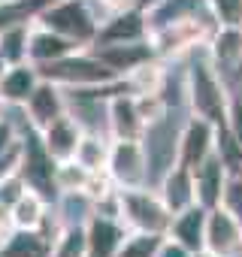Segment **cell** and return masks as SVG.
<instances>
[{"label":"cell","instance_id":"obj_19","mask_svg":"<svg viewBox=\"0 0 242 257\" xmlns=\"http://www.w3.org/2000/svg\"><path fill=\"white\" fill-rule=\"evenodd\" d=\"M73 52H79V46L73 40L61 37L58 31H52V28H46L40 22L31 25V37H28V61L31 64L43 67V64H52V61L67 58Z\"/></svg>","mask_w":242,"mask_h":257},{"label":"cell","instance_id":"obj_16","mask_svg":"<svg viewBox=\"0 0 242 257\" xmlns=\"http://www.w3.org/2000/svg\"><path fill=\"white\" fill-rule=\"evenodd\" d=\"M82 137H85V127H82L70 112L61 115V118H55L52 124H46L43 131H40V140H43L46 152H49L55 161H70V158H76V149H79Z\"/></svg>","mask_w":242,"mask_h":257},{"label":"cell","instance_id":"obj_5","mask_svg":"<svg viewBox=\"0 0 242 257\" xmlns=\"http://www.w3.org/2000/svg\"><path fill=\"white\" fill-rule=\"evenodd\" d=\"M55 170H58V161L46 152V146L40 140V131H37V127H31V121H28L25 131H22V164H19V173L28 182V188L40 191L49 203L58 200Z\"/></svg>","mask_w":242,"mask_h":257},{"label":"cell","instance_id":"obj_2","mask_svg":"<svg viewBox=\"0 0 242 257\" xmlns=\"http://www.w3.org/2000/svg\"><path fill=\"white\" fill-rule=\"evenodd\" d=\"M103 13L94 0H52V4L37 16L40 25L58 31L61 37L73 40L79 49H94L100 25H103Z\"/></svg>","mask_w":242,"mask_h":257},{"label":"cell","instance_id":"obj_21","mask_svg":"<svg viewBox=\"0 0 242 257\" xmlns=\"http://www.w3.org/2000/svg\"><path fill=\"white\" fill-rule=\"evenodd\" d=\"M40 82H43V76H40L37 64H31V61L13 64L7 70V76L0 79V97H4L7 106H25Z\"/></svg>","mask_w":242,"mask_h":257},{"label":"cell","instance_id":"obj_17","mask_svg":"<svg viewBox=\"0 0 242 257\" xmlns=\"http://www.w3.org/2000/svg\"><path fill=\"white\" fill-rule=\"evenodd\" d=\"M155 188H158V194L164 197V203H167V209H170L173 215H179V212H185V209H191V206L197 203L194 170H188V167H182V164H173V167L161 176V182H158Z\"/></svg>","mask_w":242,"mask_h":257},{"label":"cell","instance_id":"obj_22","mask_svg":"<svg viewBox=\"0 0 242 257\" xmlns=\"http://www.w3.org/2000/svg\"><path fill=\"white\" fill-rule=\"evenodd\" d=\"M146 19H149V34H152V31H161V28L176 25V22L212 19V13H209L206 0H161L158 7H152L146 13Z\"/></svg>","mask_w":242,"mask_h":257},{"label":"cell","instance_id":"obj_6","mask_svg":"<svg viewBox=\"0 0 242 257\" xmlns=\"http://www.w3.org/2000/svg\"><path fill=\"white\" fill-rule=\"evenodd\" d=\"M106 173L118 188L152 185V164H149L146 143L143 140H112Z\"/></svg>","mask_w":242,"mask_h":257},{"label":"cell","instance_id":"obj_11","mask_svg":"<svg viewBox=\"0 0 242 257\" xmlns=\"http://www.w3.org/2000/svg\"><path fill=\"white\" fill-rule=\"evenodd\" d=\"M58 233H61L58 218H52L46 227L37 230H13L0 251H4V257H52Z\"/></svg>","mask_w":242,"mask_h":257},{"label":"cell","instance_id":"obj_40","mask_svg":"<svg viewBox=\"0 0 242 257\" xmlns=\"http://www.w3.org/2000/svg\"><path fill=\"white\" fill-rule=\"evenodd\" d=\"M236 94H239V97H242V85H239V91H236Z\"/></svg>","mask_w":242,"mask_h":257},{"label":"cell","instance_id":"obj_34","mask_svg":"<svg viewBox=\"0 0 242 257\" xmlns=\"http://www.w3.org/2000/svg\"><path fill=\"white\" fill-rule=\"evenodd\" d=\"M94 4L100 7V13H103V16H112V13H121V10L134 7V0H94Z\"/></svg>","mask_w":242,"mask_h":257},{"label":"cell","instance_id":"obj_10","mask_svg":"<svg viewBox=\"0 0 242 257\" xmlns=\"http://www.w3.org/2000/svg\"><path fill=\"white\" fill-rule=\"evenodd\" d=\"M149 40V19L140 7H128L103 19L94 46H115V43H143Z\"/></svg>","mask_w":242,"mask_h":257},{"label":"cell","instance_id":"obj_4","mask_svg":"<svg viewBox=\"0 0 242 257\" xmlns=\"http://www.w3.org/2000/svg\"><path fill=\"white\" fill-rule=\"evenodd\" d=\"M40 76L49 82H58L61 88H97V85H112L121 82L100 58L94 49H79L67 58H58L52 64L40 67Z\"/></svg>","mask_w":242,"mask_h":257},{"label":"cell","instance_id":"obj_37","mask_svg":"<svg viewBox=\"0 0 242 257\" xmlns=\"http://www.w3.org/2000/svg\"><path fill=\"white\" fill-rule=\"evenodd\" d=\"M7 115H10V106H7V103H4V97H0V121H4V118H7Z\"/></svg>","mask_w":242,"mask_h":257},{"label":"cell","instance_id":"obj_31","mask_svg":"<svg viewBox=\"0 0 242 257\" xmlns=\"http://www.w3.org/2000/svg\"><path fill=\"white\" fill-rule=\"evenodd\" d=\"M25 191H28V182H25L22 173L16 170L13 176H7L4 182H0V206H4V209H13V203H16Z\"/></svg>","mask_w":242,"mask_h":257},{"label":"cell","instance_id":"obj_18","mask_svg":"<svg viewBox=\"0 0 242 257\" xmlns=\"http://www.w3.org/2000/svg\"><path fill=\"white\" fill-rule=\"evenodd\" d=\"M85 233H88V257H115L128 236V227L115 215L94 212V218L85 224Z\"/></svg>","mask_w":242,"mask_h":257},{"label":"cell","instance_id":"obj_27","mask_svg":"<svg viewBox=\"0 0 242 257\" xmlns=\"http://www.w3.org/2000/svg\"><path fill=\"white\" fill-rule=\"evenodd\" d=\"M167 233H146V230H128L115 257H155L158 248L164 245Z\"/></svg>","mask_w":242,"mask_h":257},{"label":"cell","instance_id":"obj_12","mask_svg":"<svg viewBox=\"0 0 242 257\" xmlns=\"http://www.w3.org/2000/svg\"><path fill=\"white\" fill-rule=\"evenodd\" d=\"M94 52H97V58L118 79H128L134 70H140L143 64H149V61L158 58L152 40H143V43H115V46H94Z\"/></svg>","mask_w":242,"mask_h":257},{"label":"cell","instance_id":"obj_29","mask_svg":"<svg viewBox=\"0 0 242 257\" xmlns=\"http://www.w3.org/2000/svg\"><path fill=\"white\" fill-rule=\"evenodd\" d=\"M88 179H91V173H88L76 158H70V161H58V170H55L58 194H61V191H85Z\"/></svg>","mask_w":242,"mask_h":257},{"label":"cell","instance_id":"obj_8","mask_svg":"<svg viewBox=\"0 0 242 257\" xmlns=\"http://www.w3.org/2000/svg\"><path fill=\"white\" fill-rule=\"evenodd\" d=\"M206 251H212L218 257H242V218L227 203L209 209Z\"/></svg>","mask_w":242,"mask_h":257},{"label":"cell","instance_id":"obj_3","mask_svg":"<svg viewBox=\"0 0 242 257\" xmlns=\"http://www.w3.org/2000/svg\"><path fill=\"white\" fill-rule=\"evenodd\" d=\"M118 218L128 230L146 233H170L173 212L155 185L146 188H118Z\"/></svg>","mask_w":242,"mask_h":257},{"label":"cell","instance_id":"obj_23","mask_svg":"<svg viewBox=\"0 0 242 257\" xmlns=\"http://www.w3.org/2000/svg\"><path fill=\"white\" fill-rule=\"evenodd\" d=\"M206 221H209V209L194 203L191 209L173 215V224H170V233L176 242H182L185 248H191L194 254L206 248Z\"/></svg>","mask_w":242,"mask_h":257},{"label":"cell","instance_id":"obj_7","mask_svg":"<svg viewBox=\"0 0 242 257\" xmlns=\"http://www.w3.org/2000/svg\"><path fill=\"white\" fill-rule=\"evenodd\" d=\"M215 149H218V124L188 112V118L182 121V131H179V161L176 164L197 170L203 161L215 155Z\"/></svg>","mask_w":242,"mask_h":257},{"label":"cell","instance_id":"obj_9","mask_svg":"<svg viewBox=\"0 0 242 257\" xmlns=\"http://www.w3.org/2000/svg\"><path fill=\"white\" fill-rule=\"evenodd\" d=\"M106 131L112 140H143L149 124L140 112V100L134 91H118L106 103Z\"/></svg>","mask_w":242,"mask_h":257},{"label":"cell","instance_id":"obj_36","mask_svg":"<svg viewBox=\"0 0 242 257\" xmlns=\"http://www.w3.org/2000/svg\"><path fill=\"white\" fill-rule=\"evenodd\" d=\"M10 67H13V64H10V61H7L4 55H0V79H4V76H7V70H10Z\"/></svg>","mask_w":242,"mask_h":257},{"label":"cell","instance_id":"obj_30","mask_svg":"<svg viewBox=\"0 0 242 257\" xmlns=\"http://www.w3.org/2000/svg\"><path fill=\"white\" fill-rule=\"evenodd\" d=\"M215 25H242V0H206Z\"/></svg>","mask_w":242,"mask_h":257},{"label":"cell","instance_id":"obj_33","mask_svg":"<svg viewBox=\"0 0 242 257\" xmlns=\"http://www.w3.org/2000/svg\"><path fill=\"white\" fill-rule=\"evenodd\" d=\"M155 257H194V251H191V248H185L182 242H176L173 236H167V239H164V245L158 248V254H155Z\"/></svg>","mask_w":242,"mask_h":257},{"label":"cell","instance_id":"obj_14","mask_svg":"<svg viewBox=\"0 0 242 257\" xmlns=\"http://www.w3.org/2000/svg\"><path fill=\"white\" fill-rule=\"evenodd\" d=\"M31 127H37V131H43L46 124H52L55 118L67 115V88H61L58 82H49L43 79L37 85V91L31 94V100L22 106Z\"/></svg>","mask_w":242,"mask_h":257},{"label":"cell","instance_id":"obj_39","mask_svg":"<svg viewBox=\"0 0 242 257\" xmlns=\"http://www.w3.org/2000/svg\"><path fill=\"white\" fill-rule=\"evenodd\" d=\"M236 176H239V179H242V164H239V170H236Z\"/></svg>","mask_w":242,"mask_h":257},{"label":"cell","instance_id":"obj_15","mask_svg":"<svg viewBox=\"0 0 242 257\" xmlns=\"http://www.w3.org/2000/svg\"><path fill=\"white\" fill-rule=\"evenodd\" d=\"M206 55L224 79L233 76L242 67V25H218L206 43Z\"/></svg>","mask_w":242,"mask_h":257},{"label":"cell","instance_id":"obj_35","mask_svg":"<svg viewBox=\"0 0 242 257\" xmlns=\"http://www.w3.org/2000/svg\"><path fill=\"white\" fill-rule=\"evenodd\" d=\"M158 4H161V0H134V7H140L143 13H149V10H152V7H158Z\"/></svg>","mask_w":242,"mask_h":257},{"label":"cell","instance_id":"obj_24","mask_svg":"<svg viewBox=\"0 0 242 257\" xmlns=\"http://www.w3.org/2000/svg\"><path fill=\"white\" fill-rule=\"evenodd\" d=\"M97 212L88 191H61L55 200V218L61 227H85Z\"/></svg>","mask_w":242,"mask_h":257},{"label":"cell","instance_id":"obj_13","mask_svg":"<svg viewBox=\"0 0 242 257\" xmlns=\"http://www.w3.org/2000/svg\"><path fill=\"white\" fill-rule=\"evenodd\" d=\"M230 167L224 164V158L215 152L209 161H203L197 170H194V182H197V203L206 206V209H215L224 203L227 197V188H230Z\"/></svg>","mask_w":242,"mask_h":257},{"label":"cell","instance_id":"obj_38","mask_svg":"<svg viewBox=\"0 0 242 257\" xmlns=\"http://www.w3.org/2000/svg\"><path fill=\"white\" fill-rule=\"evenodd\" d=\"M194 257H218V254H212V251H206V248H203V251H197Z\"/></svg>","mask_w":242,"mask_h":257},{"label":"cell","instance_id":"obj_1","mask_svg":"<svg viewBox=\"0 0 242 257\" xmlns=\"http://www.w3.org/2000/svg\"><path fill=\"white\" fill-rule=\"evenodd\" d=\"M182 79H185V106H188V112L200 115L212 124H224L233 94H230L227 79L221 76V70L209 61L206 49H197L194 55H188V67H185Z\"/></svg>","mask_w":242,"mask_h":257},{"label":"cell","instance_id":"obj_25","mask_svg":"<svg viewBox=\"0 0 242 257\" xmlns=\"http://www.w3.org/2000/svg\"><path fill=\"white\" fill-rule=\"evenodd\" d=\"M109 149H112V137L109 134H94L85 131L79 149H76V161L88 170V173H103L109 164Z\"/></svg>","mask_w":242,"mask_h":257},{"label":"cell","instance_id":"obj_32","mask_svg":"<svg viewBox=\"0 0 242 257\" xmlns=\"http://www.w3.org/2000/svg\"><path fill=\"white\" fill-rule=\"evenodd\" d=\"M224 127H227V134L233 137V143L242 149V97H239V94H233V100H230V109H227Z\"/></svg>","mask_w":242,"mask_h":257},{"label":"cell","instance_id":"obj_26","mask_svg":"<svg viewBox=\"0 0 242 257\" xmlns=\"http://www.w3.org/2000/svg\"><path fill=\"white\" fill-rule=\"evenodd\" d=\"M31 25L34 22H19L0 31V55L10 64H22L28 61V37H31Z\"/></svg>","mask_w":242,"mask_h":257},{"label":"cell","instance_id":"obj_20","mask_svg":"<svg viewBox=\"0 0 242 257\" xmlns=\"http://www.w3.org/2000/svg\"><path fill=\"white\" fill-rule=\"evenodd\" d=\"M52 218H55V203H49L34 188H28L10 209L13 230H37V227H46Z\"/></svg>","mask_w":242,"mask_h":257},{"label":"cell","instance_id":"obj_41","mask_svg":"<svg viewBox=\"0 0 242 257\" xmlns=\"http://www.w3.org/2000/svg\"><path fill=\"white\" fill-rule=\"evenodd\" d=\"M0 257H4V251H0Z\"/></svg>","mask_w":242,"mask_h":257},{"label":"cell","instance_id":"obj_28","mask_svg":"<svg viewBox=\"0 0 242 257\" xmlns=\"http://www.w3.org/2000/svg\"><path fill=\"white\" fill-rule=\"evenodd\" d=\"M52 257H88V233H85V227H61Z\"/></svg>","mask_w":242,"mask_h":257}]
</instances>
